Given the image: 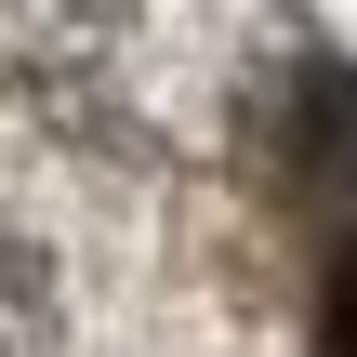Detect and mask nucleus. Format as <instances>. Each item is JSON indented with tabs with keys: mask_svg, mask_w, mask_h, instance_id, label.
I'll use <instances>...</instances> for the list:
<instances>
[{
	"mask_svg": "<svg viewBox=\"0 0 357 357\" xmlns=\"http://www.w3.org/2000/svg\"><path fill=\"white\" fill-rule=\"evenodd\" d=\"M26 331H40V278L0 252V357H26Z\"/></svg>",
	"mask_w": 357,
	"mask_h": 357,
	"instance_id": "f257e3e1",
	"label": "nucleus"
},
{
	"mask_svg": "<svg viewBox=\"0 0 357 357\" xmlns=\"http://www.w3.org/2000/svg\"><path fill=\"white\" fill-rule=\"evenodd\" d=\"M318 331H331V357H357V252L331 265V318H318Z\"/></svg>",
	"mask_w": 357,
	"mask_h": 357,
	"instance_id": "f03ea898",
	"label": "nucleus"
}]
</instances>
